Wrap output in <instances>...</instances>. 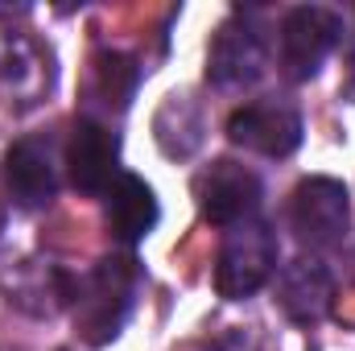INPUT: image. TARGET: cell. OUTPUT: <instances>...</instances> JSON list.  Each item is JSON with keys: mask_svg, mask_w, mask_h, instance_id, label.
<instances>
[{"mask_svg": "<svg viewBox=\"0 0 355 351\" xmlns=\"http://www.w3.org/2000/svg\"><path fill=\"white\" fill-rule=\"evenodd\" d=\"M132 87H137V67H132V58H124V54H103V58H99V91H103V99L116 103V108H124V103L132 99Z\"/></svg>", "mask_w": 355, "mask_h": 351, "instance_id": "12", "label": "cell"}, {"mask_svg": "<svg viewBox=\"0 0 355 351\" xmlns=\"http://www.w3.org/2000/svg\"><path fill=\"white\" fill-rule=\"evenodd\" d=\"M335 281L322 261H293L277 277V302L293 323H318L331 310Z\"/></svg>", "mask_w": 355, "mask_h": 351, "instance_id": "10", "label": "cell"}, {"mask_svg": "<svg viewBox=\"0 0 355 351\" xmlns=\"http://www.w3.org/2000/svg\"><path fill=\"white\" fill-rule=\"evenodd\" d=\"M116 157H120V141L112 128L95 124V120H79L71 149H67V174L83 194H103L116 182Z\"/></svg>", "mask_w": 355, "mask_h": 351, "instance_id": "9", "label": "cell"}, {"mask_svg": "<svg viewBox=\"0 0 355 351\" xmlns=\"http://www.w3.org/2000/svg\"><path fill=\"white\" fill-rule=\"evenodd\" d=\"M198 207L211 223L236 228V223L252 219V211L261 207V178L232 157H219L198 178Z\"/></svg>", "mask_w": 355, "mask_h": 351, "instance_id": "5", "label": "cell"}, {"mask_svg": "<svg viewBox=\"0 0 355 351\" xmlns=\"http://www.w3.org/2000/svg\"><path fill=\"white\" fill-rule=\"evenodd\" d=\"M352 228V194L339 178H306L297 190H293V232L314 244V248H327V244H339Z\"/></svg>", "mask_w": 355, "mask_h": 351, "instance_id": "4", "label": "cell"}, {"mask_svg": "<svg viewBox=\"0 0 355 351\" xmlns=\"http://www.w3.org/2000/svg\"><path fill=\"white\" fill-rule=\"evenodd\" d=\"M8 190L21 207H46L58 194V166L50 137H21L4 157Z\"/></svg>", "mask_w": 355, "mask_h": 351, "instance_id": "8", "label": "cell"}, {"mask_svg": "<svg viewBox=\"0 0 355 351\" xmlns=\"http://www.w3.org/2000/svg\"><path fill=\"white\" fill-rule=\"evenodd\" d=\"M137 293V264L128 257L99 261V268L75 285V323L91 348H103L120 335Z\"/></svg>", "mask_w": 355, "mask_h": 351, "instance_id": "1", "label": "cell"}, {"mask_svg": "<svg viewBox=\"0 0 355 351\" xmlns=\"http://www.w3.org/2000/svg\"><path fill=\"white\" fill-rule=\"evenodd\" d=\"M343 37V17L322 4H297L281 21V67L293 83H306L322 71L331 50Z\"/></svg>", "mask_w": 355, "mask_h": 351, "instance_id": "3", "label": "cell"}, {"mask_svg": "<svg viewBox=\"0 0 355 351\" xmlns=\"http://www.w3.org/2000/svg\"><path fill=\"white\" fill-rule=\"evenodd\" d=\"M265 71V37L252 21L232 17L219 25L211 54H207V79L215 87H248Z\"/></svg>", "mask_w": 355, "mask_h": 351, "instance_id": "6", "label": "cell"}, {"mask_svg": "<svg viewBox=\"0 0 355 351\" xmlns=\"http://www.w3.org/2000/svg\"><path fill=\"white\" fill-rule=\"evenodd\" d=\"M227 137L252 153L265 157H289L302 145V116L285 103H248L240 112H232L227 120Z\"/></svg>", "mask_w": 355, "mask_h": 351, "instance_id": "7", "label": "cell"}, {"mask_svg": "<svg viewBox=\"0 0 355 351\" xmlns=\"http://www.w3.org/2000/svg\"><path fill=\"white\" fill-rule=\"evenodd\" d=\"M277 273V236L265 219H244L227 232L223 248H219V268H215V285L227 302H244L252 298L268 277Z\"/></svg>", "mask_w": 355, "mask_h": 351, "instance_id": "2", "label": "cell"}, {"mask_svg": "<svg viewBox=\"0 0 355 351\" xmlns=\"http://www.w3.org/2000/svg\"><path fill=\"white\" fill-rule=\"evenodd\" d=\"M157 194L145 178L137 174H120L107 186V228L116 240L137 244L157 228Z\"/></svg>", "mask_w": 355, "mask_h": 351, "instance_id": "11", "label": "cell"}]
</instances>
